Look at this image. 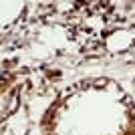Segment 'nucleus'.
Instances as JSON below:
<instances>
[{"instance_id": "1", "label": "nucleus", "mask_w": 135, "mask_h": 135, "mask_svg": "<svg viewBox=\"0 0 135 135\" xmlns=\"http://www.w3.org/2000/svg\"><path fill=\"white\" fill-rule=\"evenodd\" d=\"M93 85H95V87H105V85H107V79H97Z\"/></svg>"}]
</instances>
